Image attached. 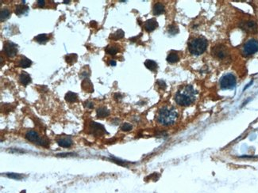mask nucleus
<instances>
[{
  "mask_svg": "<svg viewBox=\"0 0 258 193\" xmlns=\"http://www.w3.org/2000/svg\"><path fill=\"white\" fill-rule=\"evenodd\" d=\"M73 153H62V154H56V156H60V157H66L69 156V155H73Z\"/></svg>",
  "mask_w": 258,
  "mask_h": 193,
  "instance_id": "33",
  "label": "nucleus"
},
{
  "mask_svg": "<svg viewBox=\"0 0 258 193\" xmlns=\"http://www.w3.org/2000/svg\"><path fill=\"white\" fill-rule=\"evenodd\" d=\"M6 176L10 178L15 179V180H20V179L23 178V176L21 174H18V173H6Z\"/></svg>",
  "mask_w": 258,
  "mask_h": 193,
  "instance_id": "29",
  "label": "nucleus"
},
{
  "mask_svg": "<svg viewBox=\"0 0 258 193\" xmlns=\"http://www.w3.org/2000/svg\"><path fill=\"white\" fill-rule=\"evenodd\" d=\"M32 64V61L28 59V58L25 57V56H22L21 59L19 61V66L23 68H27V67H30Z\"/></svg>",
  "mask_w": 258,
  "mask_h": 193,
  "instance_id": "16",
  "label": "nucleus"
},
{
  "mask_svg": "<svg viewBox=\"0 0 258 193\" xmlns=\"http://www.w3.org/2000/svg\"><path fill=\"white\" fill-rule=\"evenodd\" d=\"M124 35H125V33L124 31H123V30H117V31L115 32L114 33L111 34V36L110 37V38L112 40H119V39H122V38H123L124 37Z\"/></svg>",
  "mask_w": 258,
  "mask_h": 193,
  "instance_id": "25",
  "label": "nucleus"
},
{
  "mask_svg": "<svg viewBox=\"0 0 258 193\" xmlns=\"http://www.w3.org/2000/svg\"><path fill=\"white\" fill-rule=\"evenodd\" d=\"M106 52L108 55H111V56H114L118 53L119 52V48H118L116 45H108L107 47L105 49Z\"/></svg>",
  "mask_w": 258,
  "mask_h": 193,
  "instance_id": "24",
  "label": "nucleus"
},
{
  "mask_svg": "<svg viewBox=\"0 0 258 193\" xmlns=\"http://www.w3.org/2000/svg\"><path fill=\"white\" fill-rule=\"evenodd\" d=\"M3 51L8 57H15L18 53V45L11 41H7L4 43Z\"/></svg>",
  "mask_w": 258,
  "mask_h": 193,
  "instance_id": "7",
  "label": "nucleus"
},
{
  "mask_svg": "<svg viewBox=\"0 0 258 193\" xmlns=\"http://www.w3.org/2000/svg\"><path fill=\"white\" fill-rule=\"evenodd\" d=\"M65 100L68 101V102L73 103V102H76L78 100V96L76 93H73V92H68L65 95Z\"/></svg>",
  "mask_w": 258,
  "mask_h": 193,
  "instance_id": "19",
  "label": "nucleus"
},
{
  "mask_svg": "<svg viewBox=\"0 0 258 193\" xmlns=\"http://www.w3.org/2000/svg\"><path fill=\"white\" fill-rule=\"evenodd\" d=\"M196 93L192 85H185L177 91L175 95V100L180 106H189L196 99Z\"/></svg>",
  "mask_w": 258,
  "mask_h": 193,
  "instance_id": "1",
  "label": "nucleus"
},
{
  "mask_svg": "<svg viewBox=\"0 0 258 193\" xmlns=\"http://www.w3.org/2000/svg\"><path fill=\"white\" fill-rule=\"evenodd\" d=\"M34 40L41 45H45V43L48 41V36L46 34H39L37 37H35Z\"/></svg>",
  "mask_w": 258,
  "mask_h": 193,
  "instance_id": "26",
  "label": "nucleus"
},
{
  "mask_svg": "<svg viewBox=\"0 0 258 193\" xmlns=\"http://www.w3.org/2000/svg\"><path fill=\"white\" fill-rule=\"evenodd\" d=\"M237 80L232 74H225L220 80V87L223 89H232L235 87Z\"/></svg>",
  "mask_w": 258,
  "mask_h": 193,
  "instance_id": "4",
  "label": "nucleus"
},
{
  "mask_svg": "<svg viewBox=\"0 0 258 193\" xmlns=\"http://www.w3.org/2000/svg\"><path fill=\"white\" fill-rule=\"evenodd\" d=\"M177 118H178V112L177 109L173 107L171 108L163 107L158 112V122L164 126H170L174 124Z\"/></svg>",
  "mask_w": 258,
  "mask_h": 193,
  "instance_id": "2",
  "label": "nucleus"
},
{
  "mask_svg": "<svg viewBox=\"0 0 258 193\" xmlns=\"http://www.w3.org/2000/svg\"><path fill=\"white\" fill-rule=\"evenodd\" d=\"M157 27L158 22L155 18H151L147 20L145 22V25H144V28H145V31H147L148 33L154 31Z\"/></svg>",
  "mask_w": 258,
  "mask_h": 193,
  "instance_id": "11",
  "label": "nucleus"
},
{
  "mask_svg": "<svg viewBox=\"0 0 258 193\" xmlns=\"http://www.w3.org/2000/svg\"><path fill=\"white\" fill-rule=\"evenodd\" d=\"M252 82H252V81H251V82H250V83H249V84H248V85H246V86H245V89H244V90H245V89H247V88L249 87V86H250V85H251V84H252Z\"/></svg>",
  "mask_w": 258,
  "mask_h": 193,
  "instance_id": "37",
  "label": "nucleus"
},
{
  "mask_svg": "<svg viewBox=\"0 0 258 193\" xmlns=\"http://www.w3.org/2000/svg\"><path fill=\"white\" fill-rule=\"evenodd\" d=\"M110 65H111V66H116V61H115V60H110Z\"/></svg>",
  "mask_w": 258,
  "mask_h": 193,
  "instance_id": "36",
  "label": "nucleus"
},
{
  "mask_svg": "<svg viewBox=\"0 0 258 193\" xmlns=\"http://www.w3.org/2000/svg\"><path fill=\"white\" fill-rule=\"evenodd\" d=\"M168 32L170 35H176L179 33V28L178 26H176V25H171V26H169L168 28Z\"/></svg>",
  "mask_w": 258,
  "mask_h": 193,
  "instance_id": "27",
  "label": "nucleus"
},
{
  "mask_svg": "<svg viewBox=\"0 0 258 193\" xmlns=\"http://www.w3.org/2000/svg\"><path fill=\"white\" fill-rule=\"evenodd\" d=\"M166 60H167V61L169 62V63H175L179 61L180 57H179L178 54H177V52H170L169 54V56H167V59H166Z\"/></svg>",
  "mask_w": 258,
  "mask_h": 193,
  "instance_id": "22",
  "label": "nucleus"
},
{
  "mask_svg": "<svg viewBox=\"0 0 258 193\" xmlns=\"http://www.w3.org/2000/svg\"><path fill=\"white\" fill-rule=\"evenodd\" d=\"M156 84L158 85V86L161 89H166V83L163 80H158L156 82Z\"/></svg>",
  "mask_w": 258,
  "mask_h": 193,
  "instance_id": "30",
  "label": "nucleus"
},
{
  "mask_svg": "<svg viewBox=\"0 0 258 193\" xmlns=\"http://www.w3.org/2000/svg\"><path fill=\"white\" fill-rule=\"evenodd\" d=\"M258 52V41L255 39L249 40L243 46L242 53L245 56H250Z\"/></svg>",
  "mask_w": 258,
  "mask_h": 193,
  "instance_id": "5",
  "label": "nucleus"
},
{
  "mask_svg": "<svg viewBox=\"0 0 258 193\" xmlns=\"http://www.w3.org/2000/svg\"><path fill=\"white\" fill-rule=\"evenodd\" d=\"M96 114L98 118H104V117L109 116L110 112L109 110L106 108H105V107H100V108L97 109Z\"/></svg>",
  "mask_w": 258,
  "mask_h": 193,
  "instance_id": "23",
  "label": "nucleus"
},
{
  "mask_svg": "<svg viewBox=\"0 0 258 193\" xmlns=\"http://www.w3.org/2000/svg\"><path fill=\"white\" fill-rule=\"evenodd\" d=\"M56 143L60 147H64V148H69L73 145V140L70 137H60L56 140Z\"/></svg>",
  "mask_w": 258,
  "mask_h": 193,
  "instance_id": "13",
  "label": "nucleus"
},
{
  "mask_svg": "<svg viewBox=\"0 0 258 193\" xmlns=\"http://www.w3.org/2000/svg\"><path fill=\"white\" fill-rule=\"evenodd\" d=\"M77 59H78V56L76 53L68 54L65 56V61L67 63H69V65H73V64L76 63L77 61Z\"/></svg>",
  "mask_w": 258,
  "mask_h": 193,
  "instance_id": "20",
  "label": "nucleus"
},
{
  "mask_svg": "<svg viewBox=\"0 0 258 193\" xmlns=\"http://www.w3.org/2000/svg\"><path fill=\"white\" fill-rule=\"evenodd\" d=\"M212 55L218 60H223L228 56L227 48L223 45H216L212 49Z\"/></svg>",
  "mask_w": 258,
  "mask_h": 193,
  "instance_id": "8",
  "label": "nucleus"
},
{
  "mask_svg": "<svg viewBox=\"0 0 258 193\" xmlns=\"http://www.w3.org/2000/svg\"><path fill=\"white\" fill-rule=\"evenodd\" d=\"M90 131L95 136H102L103 134L106 132L105 128H104V127L102 124L95 122L91 123V124H90Z\"/></svg>",
  "mask_w": 258,
  "mask_h": 193,
  "instance_id": "9",
  "label": "nucleus"
},
{
  "mask_svg": "<svg viewBox=\"0 0 258 193\" xmlns=\"http://www.w3.org/2000/svg\"><path fill=\"white\" fill-rule=\"evenodd\" d=\"M64 3H69V1H64Z\"/></svg>",
  "mask_w": 258,
  "mask_h": 193,
  "instance_id": "38",
  "label": "nucleus"
},
{
  "mask_svg": "<svg viewBox=\"0 0 258 193\" xmlns=\"http://www.w3.org/2000/svg\"><path fill=\"white\" fill-rule=\"evenodd\" d=\"M145 66L147 69L150 70L151 71H156L157 69L158 65L157 63L152 60H147L145 62Z\"/></svg>",
  "mask_w": 258,
  "mask_h": 193,
  "instance_id": "18",
  "label": "nucleus"
},
{
  "mask_svg": "<svg viewBox=\"0 0 258 193\" xmlns=\"http://www.w3.org/2000/svg\"><path fill=\"white\" fill-rule=\"evenodd\" d=\"M208 43L204 37H196L188 43V50L194 56H200L206 50Z\"/></svg>",
  "mask_w": 258,
  "mask_h": 193,
  "instance_id": "3",
  "label": "nucleus"
},
{
  "mask_svg": "<svg viewBox=\"0 0 258 193\" xmlns=\"http://www.w3.org/2000/svg\"><path fill=\"white\" fill-rule=\"evenodd\" d=\"M241 28L246 32L252 33V32L256 31L257 25H256V22H254V21H246V22H241Z\"/></svg>",
  "mask_w": 258,
  "mask_h": 193,
  "instance_id": "10",
  "label": "nucleus"
},
{
  "mask_svg": "<svg viewBox=\"0 0 258 193\" xmlns=\"http://www.w3.org/2000/svg\"><path fill=\"white\" fill-rule=\"evenodd\" d=\"M19 82L23 85H27L30 82H31V77L28 73L23 71L19 75Z\"/></svg>",
  "mask_w": 258,
  "mask_h": 193,
  "instance_id": "14",
  "label": "nucleus"
},
{
  "mask_svg": "<svg viewBox=\"0 0 258 193\" xmlns=\"http://www.w3.org/2000/svg\"><path fill=\"white\" fill-rule=\"evenodd\" d=\"M28 10L29 7L27 6H26V5H24V4H23V5H17V6H15V14L17 15H22L26 14Z\"/></svg>",
  "mask_w": 258,
  "mask_h": 193,
  "instance_id": "17",
  "label": "nucleus"
},
{
  "mask_svg": "<svg viewBox=\"0 0 258 193\" xmlns=\"http://www.w3.org/2000/svg\"><path fill=\"white\" fill-rule=\"evenodd\" d=\"M164 6L161 2H156L152 8V14L154 15H160L164 13Z\"/></svg>",
  "mask_w": 258,
  "mask_h": 193,
  "instance_id": "15",
  "label": "nucleus"
},
{
  "mask_svg": "<svg viewBox=\"0 0 258 193\" xmlns=\"http://www.w3.org/2000/svg\"><path fill=\"white\" fill-rule=\"evenodd\" d=\"M111 160H112V162H115V163H117L121 165H126V163H127V162H124V161H121V160L118 159V158H111Z\"/></svg>",
  "mask_w": 258,
  "mask_h": 193,
  "instance_id": "31",
  "label": "nucleus"
},
{
  "mask_svg": "<svg viewBox=\"0 0 258 193\" xmlns=\"http://www.w3.org/2000/svg\"><path fill=\"white\" fill-rule=\"evenodd\" d=\"M26 139L28 141L36 143L37 145H40V146H43V147H48V142L41 139L39 136V135H38V133L34 130H30L26 132Z\"/></svg>",
  "mask_w": 258,
  "mask_h": 193,
  "instance_id": "6",
  "label": "nucleus"
},
{
  "mask_svg": "<svg viewBox=\"0 0 258 193\" xmlns=\"http://www.w3.org/2000/svg\"><path fill=\"white\" fill-rule=\"evenodd\" d=\"M85 106L88 108H92L94 105H93V103L90 102V101H87V102H85Z\"/></svg>",
  "mask_w": 258,
  "mask_h": 193,
  "instance_id": "34",
  "label": "nucleus"
},
{
  "mask_svg": "<svg viewBox=\"0 0 258 193\" xmlns=\"http://www.w3.org/2000/svg\"><path fill=\"white\" fill-rule=\"evenodd\" d=\"M37 5L39 7H43V6H45V2L44 0H38V1H37Z\"/></svg>",
  "mask_w": 258,
  "mask_h": 193,
  "instance_id": "32",
  "label": "nucleus"
},
{
  "mask_svg": "<svg viewBox=\"0 0 258 193\" xmlns=\"http://www.w3.org/2000/svg\"><path fill=\"white\" fill-rule=\"evenodd\" d=\"M133 128V126L130 124H128V123H125V124H123V125H122V127H121V129H122V131H123V132H130V131L132 130Z\"/></svg>",
  "mask_w": 258,
  "mask_h": 193,
  "instance_id": "28",
  "label": "nucleus"
},
{
  "mask_svg": "<svg viewBox=\"0 0 258 193\" xmlns=\"http://www.w3.org/2000/svg\"><path fill=\"white\" fill-rule=\"evenodd\" d=\"M114 97L116 100H119V99L122 98V95H121L120 93H114Z\"/></svg>",
  "mask_w": 258,
  "mask_h": 193,
  "instance_id": "35",
  "label": "nucleus"
},
{
  "mask_svg": "<svg viewBox=\"0 0 258 193\" xmlns=\"http://www.w3.org/2000/svg\"><path fill=\"white\" fill-rule=\"evenodd\" d=\"M10 14H11V12L8 8H2L1 10V13H0V20H1V22L7 20Z\"/></svg>",
  "mask_w": 258,
  "mask_h": 193,
  "instance_id": "21",
  "label": "nucleus"
},
{
  "mask_svg": "<svg viewBox=\"0 0 258 193\" xmlns=\"http://www.w3.org/2000/svg\"><path fill=\"white\" fill-rule=\"evenodd\" d=\"M81 87L83 90H84L87 93H93L94 92V87H93V84L91 82V80L88 78H84L82 81Z\"/></svg>",
  "mask_w": 258,
  "mask_h": 193,
  "instance_id": "12",
  "label": "nucleus"
}]
</instances>
